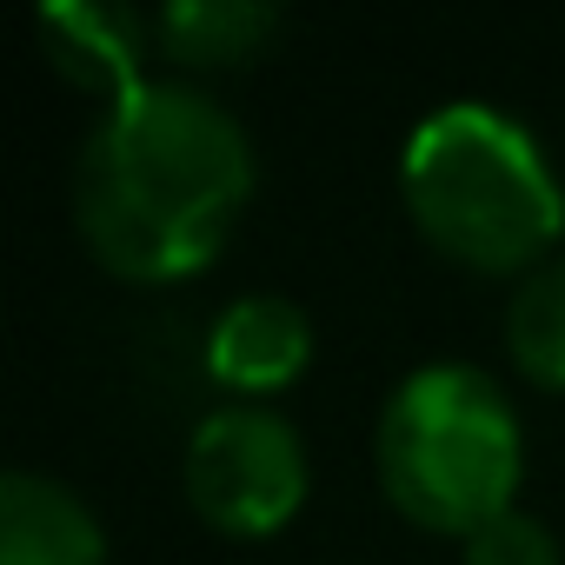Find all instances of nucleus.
<instances>
[{
    "instance_id": "1",
    "label": "nucleus",
    "mask_w": 565,
    "mask_h": 565,
    "mask_svg": "<svg viewBox=\"0 0 565 565\" xmlns=\"http://www.w3.org/2000/svg\"><path fill=\"white\" fill-rule=\"evenodd\" d=\"M253 193V147L200 87L147 81L114 100L74 167L87 246L127 279L200 273Z\"/></svg>"
},
{
    "instance_id": "2",
    "label": "nucleus",
    "mask_w": 565,
    "mask_h": 565,
    "mask_svg": "<svg viewBox=\"0 0 565 565\" xmlns=\"http://www.w3.org/2000/svg\"><path fill=\"white\" fill-rule=\"evenodd\" d=\"M399 193L419 233L466 266H525L565 233V186L539 140L492 100H446L399 153Z\"/></svg>"
},
{
    "instance_id": "3",
    "label": "nucleus",
    "mask_w": 565,
    "mask_h": 565,
    "mask_svg": "<svg viewBox=\"0 0 565 565\" xmlns=\"http://www.w3.org/2000/svg\"><path fill=\"white\" fill-rule=\"evenodd\" d=\"M525 446L512 399L466 360L413 366L380 413V479L433 532H479L512 505Z\"/></svg>"
},
{
    "instance_id": "4",
    "label": "nucleus",
    "mask_w": 565,
    "mask_h": 565,
    "mask_svg": "<svg viewBox=\"0 0 565 565\" xmlns=\"http://www.w3.org/2000/svg\"><path fill=\"white\" fill-rule=\"evenodd\" d=\"M186 492L220 532L259 539L307 499V446L273 406H220L186 439Z\"/></svg>"
},
{
    "instance_id": "5",
    "label": "nucleus",
    "mask_w": 565,
    "mask_h": 565,
    "mask_svg": "<svg viewBox=\"0 0 565 565\" xmlns=\"http://www.w3.org/2000/svg\"><path fill=\"white\" fill-rule=\"evenodd\" d=\"M313 360V327L279 294H239L206 333V373L246 399L294 386Z\"/></svg>"
},
{
    "instance_id": "6",
    "label": "nucleus",
    "mask_w": 565,
    "mask_h": 565,
    "mask_svg": "<svg viewBox=\"0 0 565 565\" xmlns=\"http://www.w3.org/2000/svg\"><path fill=\"white\" fill-rule=\"evenodd\" d=\"M41 41H47V61L87 87V94H107L127 100L140 81V47H147V21L114 8V0H47L41 8Z\"/></svg>"
},
{
    "instance_id": "7",
    "label": "nucleus",
    "mask_w": 565,
    "mask_h": 565,
    "mask_svg": "<svg viewBox=\"0 0 565 565\" xmlns=\"http://www.w3.org/2000/svg\"><path fill=\"white\" fill-rule=\"evenodd\" d=\"M0 565H107V532L61 479L8 472V486H0Z\"/></svg>"
},
{
    "instance_id": "8",
    "label": "nucleus",
    "mask_w": 565,
    "mask_h": 565,
    "mask_svg": "<svg viewBox=\"0 0 565 565\" xmlns=\"http://www.w3.org/2000/svg\"><path fill=\"white\" fill-rule=\"evenodd\" d=\"M273 21L279 14L266 0H173L160 8L153 34L186 67H239L259 41H273Z\"/></svg>"
},
{
    "instance_id": "9",
    "label": "nucleus",
    "mask_w": 565,
    "mask_h": 565,
    "mask_svg": "<svg viewBox=\"0 0 565 565\" xmlns=\"http://www.w3.org/2000/svg\"><path fill=\"white\" fill-rule=\"evenodd\" d=\"M505 347L525 380L565 386V253L539 259L505 307Z\"/></svg>"
},
{
    "instance_id": "10",
    "label": "nucleus",
    "mask_w": 565,
    "mask_h": 565,
    "mask_svg": "<svg viewBox=\"0 0 565 565\" xmlns=\"http://www.w3.org/2000/svg\"><path fill=\"white\" fill-rule=\"evenodd\" d=\"M466 565H558V545H552V532L532 512L505 505L499 519L466 532Z\"/></svg>"
}]
</instances>
